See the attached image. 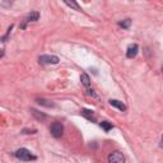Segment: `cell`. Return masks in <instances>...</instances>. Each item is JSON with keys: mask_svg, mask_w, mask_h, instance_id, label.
Listing matches in <instances>:
<instances>
[{"mask_svg": "<svg viewBox=\"0 0 163 163\" xmlns=\"http://www.w3.org/2000/svg\"><path fill=\"white\" fill-rule=\"evenodd\" d=\"M15 157L20 160H23V162H29V160H34L36 159V155H33L28 149L26 148H20L15 152Z\"/></svg>", "mask_w": 163, "mask_h": 163, "instance_id": "cell-1", "label": "cell"}, {"mask_svg": "<svg viewBox=\"0 0 163 163\" xmlns=\"http://www.w3.org/2000/svg\"><path fill=\"white\" fill-rule=\"evenodd\" d=\"M50 131H51V135L54 138H61L63 136V133H64V126L61 122H54L50 128Z\"/></svg>", "mask_w": 163, "mask_h": 163, "instance_id": "cell-2", "label": "cell"}, {"mask_svg": "<svg viewBox=\"0 0 163 163\" xmlns=\"http://www.w3.org/2000/svg\"><path fill=\"white\" fill-rule=\"evenodd\" d=\"M108 163H125V157L121 152L115 150L108 154Z\"/></svg>", "mask_w": 163, "mask_h": 163, "instance_id": "cell-3", "label": "cell"}, {"mask_svg": "<svg viewBox=\"0 0 163 163\" xmlns=\"http://www.w3.org/2000/svg\"><path fill=\"white\" fill-rule=\"evenodd\" d=\"M39 63L41 64H45V65H49V64H59V57L55 56V55H42V56H39Z\"/></svg>", "mask_w": 163, "mask_h": 163, "instance_id": "cell-4", "label": "cell"}, {"mask_svg": "<svg viewBox=\"0 0 163 163\" xmlns=\"http://www.w3.org/2000/svg\"><path fill=\"white\" fill-rule=\"evenodd\" d=\"M38 18H39V13H38V12H31V13L26 17L24 22L20 24V28H26V24H27L28 22H36V20H38Z\"/></svg>", "mask_w": 163, "mask_h": 163, "instance_id": "cell-5", "label": "cell"}, {"mask_svg": "<svg viewBox=\"0 0 163 163\" xmlns=\"http://www.w3.org/2000/svg\"><path fill=\"white\" fill-rule=\"evenodd\" d=\"M138 51H139V46H138L136 44L130 45V46L128 47V50H126V56H128L129 59H133V57H135V56L138 55Z\"/></svg>", "mask_w": 163, "mask_h": 163, "instance_id": "cell-6", "label": "cell"}, {"mask_svg": "<svg viewBox=\"0 0 163 163\" xmlns=\"http://www.w3.org/2000/svg\"><path fill=\"white\" fill-rule=\"evenodd\" d=\"M108 102H110V105H111V106L116 107V108L120 110V111H125V110H126V106H125L124 103H122L121 101H117V99H110Z\"/></svg>", "mask_w": 163, "mask_h": 163, "instance_id": "cell-7", "label": "cell"}, {"mask_svg": "<svg viewBox=\"0 0 163 163\" xmlns=\"http://www.w3.org/2000/svg\"><path fill=\"white\" fill-rule=\"evenodd\" d=\"M37 102H38L41 106H45V107H49V108L55 107V103H54L52 101H49V99H45V98H38Z\"/></svg>", "mask_w": 163, "mask_h": 163, "instance_id": "cell-8", "label": "cell"}, {"mask_svg": "<svg viewBox=\"0 0 163 163\" xmlns=\"http://www.w3.org/2000/svg\"><path fill=\"white\" fill-rule=\"evenodd\" d=\"M80 82H82V84H83L84 87H89V84H91V79H89L88 74H86V73L82 74V75H80Z\"/></svg>", "mask_w": 163, "mask_h": 163, "instance_id": "cell-9", "label": "cell"}, {"mask_svg": "<svg viewBox=\"0 0 163 163\" xmlns=\"http://www.w3.org/2000/svg\"><path fill=\"white\" fill-rule=\"evenodd\" d=\"M80 112H82V115H83L84 117H87L88 120L94 121V120H93V111H92V110H86V108H84V110H82Z\"/></svg>", "mask_w": 163, "mask_h": 163, "instance_id": "cell-10", "label": "cell"}, {"mask_svg": "<svg viewBox=\"0 0 163 163\" xmlns=\"http://www.w3.org/2000/svg\"><path fill=\"white\" fill-rule=\"evenodd\" d=\"M130 24H131V19H129V18L124 19V20H120V22H118V26L122 27V28H129Z\"/></svg>", "mask_w": 163, "mask_h": 163, "instance_id": "cell-11", "label": "cell"}, {"mask_svg": "<svg viewBox=\"0 0 163 163\" xmlns=\"http://www.w3.org/2000/svg\"><path fill=\"white\" fill-rule=\"evenodd\" d=\"M99 125H101V128L103 129L105 131H110V130L112 129V124H110L108 121H102Z\"/></svg>", "mask_w": 163, "mask_h": 163, "instance_id": "cell-12", "label": "cell"}, {"mask_svg": "<svg viewBox=\"0 0 163 163\" xmlns=\"http://www.w3.org/2000/svg\"><path fill=\"white\" fill-rule=\"evenodd\" d=\"M31 111H32V115H33L37 120H45V118H46V115H44V113H39L37 110H33V108H32Z\"/></svg>", "mask_w": 163, "mask_h": 163, "instance_id": "cell-13", "label": "cell"}, {"mask_svg": "<svg viewBox=\"0 0 163 163\" xmlns=\"http://www.w3.org/2000/svg\"><path fill=\"white\" fill-rule=\"evenodd\" d=\"M65 4H66L68 7H70V8H74V9L79 10V5H78L75 2H65Z\"/></svg>", "mask_w": 163, "mask_h": 163, "instance_id": "cell-14", "label": "cell"}, {"mask_svg": "<svg viewBox=\"0 0 163 163\" xmlns=\"http://www.w3.org/2000/svg\"><path fill=\"white\" fill-rule=\"evenodd\" d=\"M88 94H89V96L96 97V93H94V91H92V89H88Z\"/></svg>", "mask_w": 163, "mask_h": 163, "instance_id": "cell-15", "label": "cell"}, {"mask_svg": "<svg viewBox=\"0 0 163 163\" xmlns=\"http://www.w3.org/2000/svg\"><path fill=\"white\" fill-rule=\"evenodd\" d=\"M3 56H4V51H3L2 49H0V59H2Z\"/></svg>", "mask_w": 163, "mask_h": 163, "instance_id": "cell-16", "label": "cell"}]
</instances>
